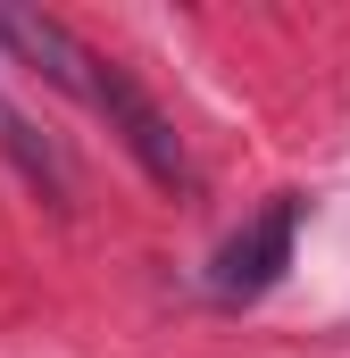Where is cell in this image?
I'll list each match as a JSON object with an SVG mask.
<instances>
[{
  "label": "cell",
  "instance_id": "1",
  "mask_svg": "<svg viewBox=\"0 0 350 358\" xmlns=\"http://www.w3.org/2000/svg\"><path fill=\"white\" fill-rule=\"evenodd\" d=\"M84 100L108 117V134L142 159V176L159 183V192H200V176H192V159H183V134H175L167 117H159V100L134 84L117 59H92V84H84Z\"/></svg>",
  "mask_w": 350,
  "mask_h": 358
},
{
  "label": "cell",
  "instance_id": "2",
  "mask_svg": "<svg viewBox=\"0 0 350 358\" xmlns=\"http://www.w3.org/2000/svg\"><path fill=\"white\" fill-rule=\"evenodd\" d=\"M292 234H300V200H292V192H275L259 217H251V225H242V234L217 250L209 292H217V300H259L267 283L292 267Z\"/></svg>",
  "mask_w": 350,
  "mask_h": 358
},
{
  "label": "cell",
  "instance_id": "3",
  "mask_svg": "<svg viewBox=\"0 0 350 358\" xmlns=\"http://www.w3.org/2000/svg\"><path fill=\"white\" fill-rule=\"evenodd\" d=\"M0 42H8L25 67H42L59 92H84L92 84V50L59 25V17H42V8H0Z\"/></svg>",
  "mask_w": 350,
  "mask_h": 358
}]
</instances>
